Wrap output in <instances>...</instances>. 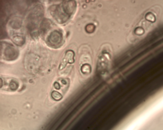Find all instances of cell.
Instances as JSON below:
<instances>
[{"label": "cell", "instance_id": "7a4b0ae2", "mask_svg": "<svg viewBox=\"0 0 163 130\" xmlns=\"http://www.w3.org/2000/svg\"><path fill=\"white\" fill-rule=\"evenodd\" d=\"M51 95H52V97L56 100H59L62 98L61 94H60V93H58V92H52Z\"/></svg>", "mask_w": 163, "mask_h": 130}, {"label": "cell", "instance_id": "6da1fadb", "mask_svg": "<svg viewBox=\"0 0 163 130\" xmlns=\"http://www.w3.org/2000/svg\"><path fill=\"white\" fill-rule=\"evenodd\" d=\"M74 52L72 50H69L67 52L61 64L59 66V70L62 69L65 67V66H66V64L67 63H72L74 62Z\"/></svg>", "mask_w": 163, "mask_h": 130}]
</instances>
